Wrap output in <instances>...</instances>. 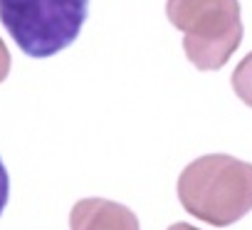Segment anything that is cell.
<instances>
[{"instance_id": "7", "label": "cell", "mask_w": 252, "mask_h": 230, "mask_svg": "<svg viewBox=\"0 0 252 230\" xmlns=\"http://www.w3.org/2000/svg\"><path fill=\"white\" fill-rule=\"evenodd\" d=\"M8 72H10V52H8L5 42L0 40V82L8 77Z\"/></svg>"}, {"instance_id": "3", "label": "cell", "mask_w": 252, "mask_h": 230, "mask_svg": "<svg viewBox=\"0 0 252 230\" xmlns=\"http://www.w3.org/2000/svg\"><path fill=\"white\" fill-rule=\"evenodd\" d=\"M166 15L186 35V57L205 72L220 69L242 40L237 0H168Z\"/></svg>"}, {"instance_id": "8", "label": "cell", "mask_w": 252, "mask_h": 230, "mask_svg": "<svg viewBox=\"0 0 252 230\" xmlns=\"http://www.w3.org/2000/svg\"><path fill=\"white\" fill-rule=\"evenodd\" d=\"M168 230H198V228H193V225H188V223H176V225H171Z\"/></svg>"}, {"instance_id": "2", "label": "cell", "mask_w": 252, "mask_h": 230, "mask_svg": "<svg viewBox=\"0 0 252 230\" xmlns=\"http://www.w3.org/2000/svg\"><path fill=\"white\" fill-rule=\"evenodd\" d=\"M89 0H0V23L35 60L69 47L87 20Z\"/></svg>"}, {"instance_id": "5", "label": "cell", "mask_w": 252, "mask_h": 230, "mask_svg": "<svg viewBox=\"0 0 252 230\" xmlns=\"http://www.w3.org/2000/svg\"><path fill=\"white\" fill-rule=\"evenodd\" d=\"M232 89H235V94L247 106H252V52L235 67V72H232Z\"/></svg>"}, {"instance_id": "4", "label": "cell", "mask_w": 252, "mask_h": 230, "mask_svg": "<svg viewBox=\"0 0 252 230\" xmlns=\"http://www.w3.org/2000/svg\"><path fill=\"white\" fill-rule=\"evenodd\" d=\"M69 230H139V218L121 203L82 198L69 213Z\"/></svg>"}, {"instance_id": "1", "label": "cell", "mask_w": 252, "mask_h": 230, "mask_svg": "<svg viewBox=\"0 0 252 230\" xmlns=\"http://www.w3.org/2000/svg\"><path fill=\"white\" fill-rule=\"evenodd\" d=\"M181 205L203 223L225 228L252 210V164L227 154H208L188 164L178 178Z\"/></svg>"}, {"instance_id": "6", "label": "cell", "mask_w": 252, "mask_h": 230, "mask_svg": "<svg viewBox=\"0 0 252 230\" xmlns=\"http://www.w3.org/2000/svg\"><path fill=\"white\" fill-rule=\"evenodd\" d=\"M8 198H10V176H8V168L3 166V159H0V215H3L8 205Z\"/></svg>"}]
</instances>
